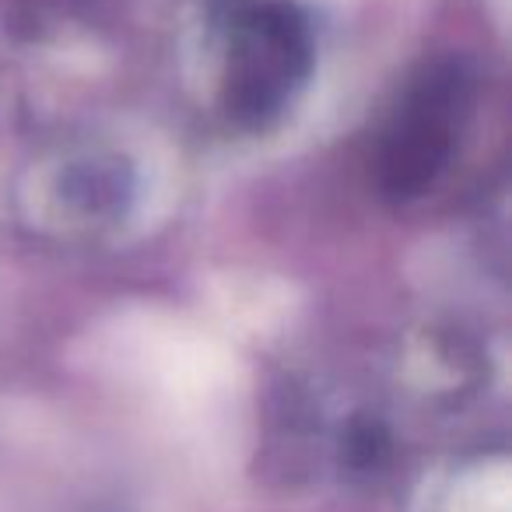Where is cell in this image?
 <instances>
[{
    "mask_svg": "<svg viewBox=\"0 0 512 512\" xmlns=\"http://www.w3.org/2000/svg\"><path fill=\"white\" fill-rule=\"evenodd\" d=\"M498 4V22H505V4H509V0H495Z\"/></svg>",
    "mask_w": 512,
    "mask_h": 512,
    "instance_id": "6da1fadb",
    "label": "cell"
}]
</instances>
